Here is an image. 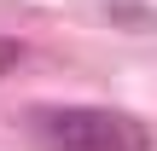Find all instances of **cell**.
I'll return each instance as SVG.
<instances>
[{
	"label": "cell",
	"instance_id": "7a4b0ae2",
	"mask_svg": "<svg viewBox=\"0 0 157 151\" xmlns=\"http://www.w3.org/2000/svg\"><path fill=\"white\" fill-rule=\"evenodd\" d=\"M17 58H23V47H12V41H0V76H6V70H12Z\"/></svg>",
	"mask_w": 157,
	"mask_h": 151
},
{
	"label": "cell",
	"instance_id": "6da1fadb",
	"mask_svg": "<svg viewBox=\"0 0 157 151\" xmlns=\"http://www.w3.org/2000/svg\"><path fill=\"white\" fill-rule=\"evenodd\" d=\"M23 128L41 151H151L140 116L105 105H41L23 116Z\"/></svg>",
	"mask_w": 157,
	"mask_h": 151
}]
</instances>
